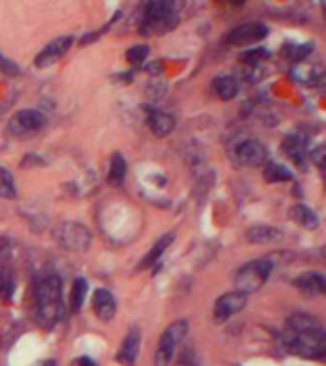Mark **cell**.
<instances>
[{"instance_id": "obj_1", "label": "cell", "mask_w": 326, "mask_h": 366, "mask_svg": "<svg viewBox=\"0 0 326 366\" xmlns=\"http://www.w3.org/2000/svg\"><path fill=\"white\" fill-rule=\"evenodd\" d=\"M35 298H37V317L40 326L46 330L54 328L63 311L60 274L54 271L40 273V277L37 279V287H35Z\"/></svg>"}, {"instance_id": "obj_2", "label": "cell", "mask_w": 326, "mask_h": 366, "mask_svg": "<svg viewBox=\"0 0 326 366\" xmlns=\"http://www.w3.org/2000/svg\"><path fill=\"white\" fill-rule=\"evenodd\" d=\"M179 23V4L168 2V0H153L143 8L142 23H140V35L153 37V35H164L172 30Z\"/></svg>"}, {"instance_id": "obj_3", "label": "cell", "mask_w": 326, "mask_h": 366, "mask_svg": "<svg viewBox=\"0 0 326 366\" xmlns=\"http://www.w3.org/2000/svg\"><path fill=\"white\" fill-rule=\"evenodd\" d=\"M284 348L292 355L303 359H322L326 353V332L325 328L313 330H284Z\"/></svg>"}, {"instance_id": "obj_4", "label": "cell", "mask_w": 326, "mask_h": 366, "mask_svg": "<svg viewBox=\"0 0 326 366\" xmlns=\"http://www.w3.org/2000/svg\"><path fill=\"white\" fill-rule=\"evenodd\" d=\"M273 271V262L269 257H259L250 263H244L235 273V288L242 294L258 292L265 282L269 281V274Z\"/></svg>"}, {"instance_id": "obj_5", "label": "cell", "mask_w": 326, "mask_h": 366, "mask_svg": "<svg viewBox=\"0 0 326 366\" xmlns=\"http://www.w3.org/2000/svg\"><path fill=\"white\" fill-rule=\"evenodd\" d=\"M52 235L63 250L77 252V254L86 252L92 243V235L88 231V227L79 221H62L52 229Z\"/></svg>"}, {"instance_id": "obj_6", "label": "cell", "mask_w": 326, "mask_h": 366, "mask_svg": "<svg viewBox=\"0 0 326 366\" xmlns=\"http://www.w3.org/2000/svg\"><path fill=\"white\" fill-rule=\"evenodd\" d=\"M187 332H189V323L185 318H179V321H174L160 334L157 349H154V366H170L174 355H176V349H178L179 343L184 342Z\"/></svg>"}, {"instance_id": "obj_7", "label": "cell", "mask_w": 326, "mask_h": 366, "mask_svg": "<svg viewBox=\"0 0 326 366\" xmlns=\"http://www.w3.org/2000/svg\"><path fill=\"white\" fill-rule=\"evenodd\" d=\"M46 126V116L38 109H21L8 121L6 132L12 138H29Z\"/></svg>"}, {"instance_id": "obj_8", "label": "cell", "mask_w": 326, "mask_h": 366, "mask_svg": "<svg viewBox=\"0 0 326 366\" xmlns=\"http://www.w3.org/2000/svg\"><path fill=\"white\" fill-rule=\"evenodd\" d=\"M248 304L247 294L233 290V292L222 294L214 304V321L215 323H227L233 315H239Z\"/></svg>"}, {"instance_id": "obj_9", "label": "cell", "mask_w": 326, "mask_h": 366, "mask_svg": "<svg viewBox=\"0 0 326 366\" xmlns=\"http://www.w3.org/2000/svg\"><path fill=\"white\" fill-rule=\"evenodd\" d=\"M267 35H269V29L264 23L250 21V23H242L229 30L227 37H225V44H229V46H248V44L264 40Z\"/></svg>"}, {"instance_id": "obj_10", "label": "cell", "mask_w": 326, "mask_h": 366, "mask_svg": "<svg viewBox=\"0 0 326 366\" xmlns=\"http://www.w3.org/2000/svg\"><path fill=\"white\" fill-rule=\"evenodd\" d=\"M235 157L240 165L247 166H264L269 162V151L267 147L258 140H244L235 147Z\"/></svg>"}, {"instance_id": "obj_11", "label": "cell", "mask_w": 326, "mask_h": 366, "mask_svg": "<svg viewBox=\"0 0 326 366\" xmlns=\"http://www.w3.org/2000/svg\"><path fill=\"white\" fill-rule=\"evenodd\" d=\"M73 46V37L67 35V37H57L54 38L52 43H48L43 48V52L35 57V67L37 69H46L50 65H54L57 61L62 60L63 55L67 54L69 50Z\"/></svg>"}, {"instance_id": "obj_12", "label": "cell", "mask_w": 326, "mask_h": 366, "mask_svg": "<svg viewBox=\"0 0 326 366\" xmlns=\"http://www.w3.org/2000/svg\"><path fill=\"white\" fill-rule=\"evenodd\" d=\"M92 307L94 313L98 315L99 321L103 323H111L115 315H117V299L107 288H98L92 296Z\"/></svg>"}, {"instance_id": "obj_13", "label": "cell", "mask_w": 326, "mask_h": 366, "mask_svg": "<svg viewBox=\"0 0 326 366\" xmlns=\"http://www.w3.org/2000/svg\"><path fill=\"white\" fill-rule=\"evenodd\" d=\"M145 111H147V126L153 135L167 138L168 134H172V130L176 128V121L172 115H168L157 107H151V105H145Z\"/></svg>"}, {"instance_id": "obj_14", "label": "cell", "mask_w": 326, "mask_h": 366, "mask_svg": "<svg viewBox=\"0 0 326 366\" xmlns=\"http://www.w3.org/2000/svg\"><path fill=\"white\" fill-rule=\"evenodd\" d=\"M294 288H298L303 296H322L326 292V281L325 274L319 271H309V273H302L300 277H296L292 281Z\"/></svg>"}, {"instance_id": "obj_15", "label": "cell", "mask_w": 326, "mask_h": 366, "mask_svg": "<svg viewBox=\"0 0 326 366\" xmlns=\"http://www.w3.org/2000/svg\"><path fill=\"white\" fill-rule=\"evenodd\" d=\"M140 343H142V336H140V328L128 330V334L124 338L123 345L118 349L117 360L123 366H134L137 353H140Z\"/></svg>"}, {"instance_id": "obj_16", "label": "cell", "mask_w": 326, "mask_h": 366, "mask_svg": "<svg viewBox=\"0 0 326 366\" xmlns=\"http://www.w3.org/2000/svg\"><path fill=\"white\" fill-rule=\"evenodd\" d=\"M283 149L286 157L292 159L296 165L303 166L305 157H308V140L303 135H288L283 143Z\"/></svg>"}, {"instance_id": "obj_17", "label": "cell", "mask_w": 326, "mask_h": 366, "mask_svg": "<svg viewBox=\"0 0 326 366\" xmlns=\"http://www.w3.org/2000/svg\"><path fill=\"white\" fill-rule=\"evenodd\" d=\"M212 92L215 94V98H220L222 101H229L239 94V82L231 74H223V77H215L212 80Z\"/></svg>"}, {"instance_id": "obj_18", "label": "cell", "mask_w": 326, "mask_h": 366, "mask_svg": "<svg viewBox=\"0 0 326 366\" xmlns=\"http://www.w3.org/2000/svg\"><path fill=\"white\" fill-rule=\"evenodd\" d=\"M174 243V233H167V235H162V237L153 244V248L147 252V256L143 257L142 262L137 263V271H142V269H149L153 267L154 263L159 262L162 254L168 250V246Z\"/></svg>"}, {"instance_id": "obj_19", "label": "cell", "mask_w": 326, "mask_h": 366, "mask_svg": "<svg viewBox=\"0 0 326 366\" xmlns=\"http://www.w3.org/2000/svg\"><path fill=\"white\" fill-rule=\"evenodd\" d=\"M247 238L252 244L277 243L283 238V231L273 226H254L247 231Z\"/></svg>"}, {"instance_id": "obj_20", "label": "cell", "mask_w": 326, "mask_h": 366, "mask_svg": "<svg viewBox=\"0 0 326 366\" xmlns=\"http://www.w3.org/2000/svg\"><path fill=\"white\" fill-rule=\"evenodd\" d=\"M128 174V162L123 157V152H113L111 162H109V174H107V182L109 185L120 187Z\"/></svg>"}, {"instance_id": "obj_21", "label": "cell", "mask_w": 326, "mask_h": 366, "mask_svg": "<svg viewBox=\"0 0 326 366\" xmlns=\"http://www.w3.org/2000/svg\"><path fill=\"white\" fill-rule=\"evenodd\" d=\"M86 294H88V281L82 279V277H77L71 287V296H69V309L73 315L80 313L82 305L86 301Z\"/></svg>"}, {"instance_id": "obj_22", "label": "cell", "mask_w": 326, "mask_h": 366, "mask_svg": "<svg viewBox=\"0 0 326 366\" xmlns=\"http://www.w3.org/2000/svg\"><path fill=\"white\" fill-rule=\"evenodd\" d=\"M290 218L296 223L305 227V229H317L319 227V216L311 208L305 206V204H294V206L290 208Z\"/></svg>"}, {"instance_id": "obj_23", "label": "cell", "mask_w": 326, "mask_h": 366, "mask_svg": "<svg viewBox=\"0 0 326 366\" xmlns=\"http://www.w3.org/2000/svg\"><path fill=\"white\" fill-rule=\"evenodd\" d=\"M292 74H294V79L302 80L305 84H317L325 77V71H322L320 65H313V63L311 65L309 63H298Z\"/></svg>"}, {"instance_id": "obj_24", "label": "cell", "mask_w": 326, "mask_h": 366, "mask_svg": "<svg viewBox=\"0 0 326 366\" xmlns=\"http://www.w3.org/2000/svg\"><path fill=\"white\" fill-rule=\"evenodd\" d=\"M264 179L267 183H283V182H292L294 179V174L283 165H277V162H265L264 165Z\"/></svg>"}, {"instance_id": "obj_25", "label": "cell", "mask_w": 326, "mask_h": 366, "mask_svg": "<svg viewBox=\"0 0 326 366\" xmlns=\"http://www.w3.org/2000/svg\"><path fill=\"white\" fill-rule=\"evenodd\" d=\"M16 292V277L10 265H0V298L10 301Z\"/></svg>"}, {"instance_id": "obj_26", "label": "cell", "mask_w": 326, "mask_h": 366, "mask_svg": "<svg viewBox=\"0 0 326 366\" xmlns=\"http://www.w3.org/2000/svg\"><path fill=\"white\" fill-rule=\"evenodd\" d=\"M311 52H313V44H286L283 54L290 63H296V65H298V63H303V60H305Z\"/></svg>"}, {"instance_id": "obj_27", "label": "cell", "mask_w": 326, "mask_h": 366, "mask_svg": "<svg viewBox=\"0 0 326 366\" xmlns=\"http://www.w3.org/2000/svg\"><path fill=\"white\" fill-rule=\"evenodd\" d=\"M16 195H18V191H16V183H13L12 174L6 168L0 166V199L12 201V199H16Z\"/></svg>"}, {"instance_id": "obj_28", "label": "cell", "mask_w": 326, "mask_h": 366, "mask_svg": "<svg viewBox=\"0 0 326 366\" xmlns=\"http://www.w3.org/2000/svg\"><path fill=\"white\" fill-rule=\"evenodd\" d=\"M265 60H269V52L265 48H252L240 54V61L247 63V65H258V63Z\"/></svg>"}, {"instance_id": "obj_29", "label": "cell", "mask_w": 326, "mask_h": 366, "mask_svg": "<svg viewBox=\"0 0 326 366\" xmlns=\"http://www.w3.org/2000/svg\"><path fill=\"white\" fill-rule=\"evenodd\" d=\"M149 46L147 44H135V46H132V48L126 52V60L132 63V65H140V63H143V61L147 60L149 55Z\"/></svg>"}, {"instance_id": "obj_30", "label": "cell", "mask_w": 326, "mask_h": 366, "mask_svg": "<svg viewBox=\"0 0 326 366\" xmlns=\"http://www.w3.org/2000/svg\"><path fill=\"white\" fill-rule=\"evenodd\" d=\"M174 366H197V357H195V351L193 349L185 348L181 353L178 355V359L174 362Z\"/></svg>"}, {"instance_id": "obj_31", "label": "cell", "mask_w": 326, "mask_h": 366, "mask_svg": "<svg viewBox=\"0 0 326 366\" xmlns=\"http://www.w3.org/2000/svg\"><path fill=\"white\" fill-rule=\"evenodd\" d=\"M31 165L33 166H44L46 165V160L40 159V157L35 155V152H29V155H27L23 160H21V166H23V168H29Z\"/></svg>"}, {"instance_id": "obj_32", "label": "cell", "mask_w": 326, "mask_h": 366, "mask_svg": "<svg viewBox=\"0 0 326 366\" xmlns=\"http://www.w3.org/2000/svg\"><path fill=\"white\" fill-rule=\"evenodd\" d=\"M309 157H311V160H313L315 165L319 166V168H325V162H322V157H325V147H322V145L317 147L315 151H311V155H309Z\"/></svg>"}, {"instance_id": "obj_33", "label": "cell", "mask_w": 326, "mask_h": 366, "mask_svg": "<svg viewBox=\"0 0 326 366\" xmlns=\"http://www.w3.org/2000/svg\"><path fill=\"white\" fill-rule=\"evenodd\" d=\"M0 71L2 73H16V67L12 65V61H8L2 54H0Z\"/></svg>"}, {"instance_id": "obj_34", "label": "cell", "mask_w": 326, "mask_h": 366, "mask_svg": "<svg viewBox=\"0 0 326 366\" xmlns=\"http://www.w3.org/2000/svg\"><path fill=\"white\" fill-rule=\"evenodd\" d=\"M73 366H98V362L90 359V357H79V359L73 362Z\"/></svg>"}, {"instance_id": "obj_35", "label": "cell", "mask_w": 326, "mask_h": 366, "mask_svg": "<svg viewBox=\"0 0 326 366\" xmlns=\"http://www.w3.org/2000/svg\"><path fill=\"white\" fill-rule=\"evenodd\" d=\"M43 366H56V360H46Z\"/></svg>"}]
</instances>
